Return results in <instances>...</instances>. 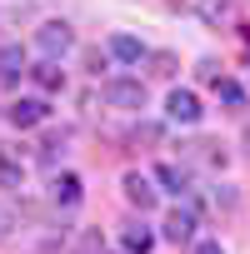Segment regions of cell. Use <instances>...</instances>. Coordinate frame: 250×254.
<instances>
[{
	"label": "cell",
	"instance_id": "obj_1",
	"mask_svg": "<svg viewBox=\"0 0 250 254\" xmlns=\"http://www.w3.org/2000/svg\"><path fill=\"white\" fill-rule=\"evenodd\" d=\"M100 95H105V105H115V110H145V85H140V80H125V75H120V80H105Z\"/></svg>",
	"mask_w": 250,
	"mask_h": 254
},
{
	"label": "cell",
	"instance_id": "obj_2",
	"mask_svg": "<svg viewBox=\"0 0 250 254\" xmlns=\"http://www.w3.org/2000/svg\"><path fill=\"white\" fill-rule=\"evenodd\" d=\"M35 45L55 60V55H65V50L75 45V35H70V25H65V20H45V25H40V35H35Z\"/></svg>",
	"mask_w": 250,
	"mask_h": 254
},
{
	"label": "cell",
	"instance_id": "obj_3",
	"mask_svg": "<svg viewBox=\"0 0 250 254\" xmlns=\"http://www.w3.org/2000/svg\"><path fill=\"white\" fill-rule=\"evenodd\" d=\"M165 115H170L175 125H195V120H200V100H195V90H170Z\"/></svg>",
	"mask_w": 250,
	"mask_h": 254
},
{
	"label": "cell",
	"instance_id": "obj_4",
	"mask_svg": "<svg viewBox=\"0 0 250 254\" xmlns=\"http://www.w3.org/2000/svg\"><path fill=\"white\" fill-rule=\"evenodd\" d=\"M45 115H50L45 100H15V105H10V125H15V130H35Z\"/></svg>",
	"mask_w": 250,
	"mask_h": 254
},
{
	"label": "cell",
	"instance_id": "obj_5",
	"mask_svg": "<svg viewBox=\"0 0 250 254\" xmlns=\"http://www.w3.org/2000/svg\"><path fill=\"white\" fill-rule=\"evenodd\" d=\"M25 70L30 65H25V50L20 45H0V85H15Z\"/></svg>",
	"mask_w": 250,
	"mask_h": 254
},
{
	"label": "cell",
	"instance_id": "obj_6",
	"mask_svg": "<svg viewBox=\"0 0 250 254\" xmlns=\"http://www.w3.org/2000/svg\"><path fill=\"white\" fill-rule=\"evenodd\" d=\"M125 199H130L135 209H155V190H150V180H140V175H125Z\"/></svg>",
	"mask_w": 250,
	"mask_h": 254
},
{
	"label": "cell",
	"instance_id": "obj_7",
	"mask_svg": "<svg viewBox=\"0 0 250 254\" xmlns=\"http://www.w3.org/2000/svg\"><path fill=\"white\" fill-rule=\"evenodd\" d=\"M125 249H130V254H150V244H155V234H150V224H140V219H130V224H125Z\"/></svg>",
	"mask_w": 250,
	"mask_h": 254
},
{
	"label": "cell",
	"instance_id": "obj_8",
	"mask_svg": "<svg viewBox=\"0 0 250 254\" xmlns=\"http://www.w3.org/2000/svg\"><path fill=\"white\" fill-rule=\"evenodd\" d=\"M160 234H165L170 244H190V234H195V219H190L185 209H175V214L165 219V229H160Z\"/></svg>",
	"mask_w": 250,
	"mask_h": 254
},
{
	"label": "cell",
	"instance_id": "obj_9",
	"mask_svg": "<svg viewBox=\"0 0 250 254\" xmlns=\"http://www.w3.org/2000/svg\"><path fill=\"white\" fill-rule=\"evenodd\" d=\"M110 55H115V60H125V65H140L145 45H140L135 35H110Z\"/></svg>",
	"mask_w": 250,
	"mask_h": 254
},
{
	"label": "cell",
	"instance_id": "obj_10",
	"mask_svg": "<svg viewBox=\"0 0 250 254\" xmlns=\"http://www.w3.org/2000/svg\"><path fill=\"white\" fill-rule=\"evenodd\" d=\"M50 199H55V204H80V180H75V175H55Z\"/></svg>",
	"mask_w": 250,
	"mask_h": 254
},
{
	"label": "cell",
	"instance_id": "obj_11",
	"mask_svg": "<svg viewBox=\"0 0 250 254\" xmlns=\"http://www.w3.org/2000/svg\"><path fill=\"white\" fill-rule=\"evenodd\" d=\"M25 75H35V85H40V90H60V80H65L55 60H45V65H35V70H25Z\"/></svg>",
	"mask_w": 250,
	"mask_h": 254
},
{
	"label": "cell",
	"instance_id": "obj_12",
	"mask_svg": "<svg viewBox=\"0 0 250 254\" xmlns=\"http://www.w3.org/2000/svg\"><path fill=\"white\" fill-rule=\"evenodd\" d=\"M215 95H220V105H230V110L245 105V90H240L235 80H215Z\"/></svg>",
	"mask_w": 250,
	"mask_h": 254
},
{
	"label": "cell",
	"instance_id": "obj_13",
	"mask_svg": "<svg viewBox=\"0 0 250 254\" xmlns=\"http://www.w3.org/2000/svg\"><path fill=\"white\" fill-rule=\"evenodd\" d=\"M155 175H160V185H165V190H175V194H180V190H185V175H180V170H175V165H160V170H155Z\"/></svg>",
	"mask_w": 250,
	"mask_h": 254
},
{
	"label": "cell",
	"instance_id": "obj_14",
	"mask_svg": "<svg viewBox=\"0 0 250 254\" xmlns=\"http://www.w3.org/2000/svg\"><path fill=\"white\" fill-rule=\"evenodd\" d=\"M140 140L155 145V140H160V125H135V145H140Z\"/></svg>",
	"mask_w": 250,
	"mask_h": 254
},
{
	"label": "cell",
	"instance_id": "obj_15",
	"mask_svg": "<svg viewBox=\"0 0 250 254\" xmlns=\"http://www.w3.org/2000/svg\"><path fill=\"white\" fill-rule=\"evenodd\" d=\"M0 180H5V185H20V165H10V160H0Z\"/></svg>",
	"mask_w": 250,
	"mask_h": 254
},
{
	"label": "cell",
	"instance_id": "obj_16",
	"mask_svg": "<svg viewBox=\"0 0 250 254\" xmlns=\"http://www.w3.org/2000/svg\"><path fill=\"white\" fill-rule=\"evenodd\" d=\"M190 254H225V249H220V239H200Z\"/></svg>",
	"mask_w": 250,
	"mask_h": 254
},
{
	"label": "cell",
	"instance_id": "obj_17",
	"mask_svg": "<svg viewBox=\"0 0 250 254\" xmlns=\"http://www.w3.org/2000/svg\"><path fill=\"white\" fill-rule=\"evenodd\" d=\"M5 229H10V214H5V209H0V234H5Z\"/></svg>",
	"mask_w": 250,
	"mask_h": 254
},
{
	"label": "cell",
	"instance_id": "obj_18",
	"mask_svg": "<svg viewBox=\"0 0 250 254\" xmlns=\"http://www.w3.org/2000/svg\"><path fill=\"white\" fill-rule=\"evenodd\" d=\"M245 40H250V25H245Z\"/></svg>",
	"mask_w": 250,
	"mask_h": 254
}]
</instances>
